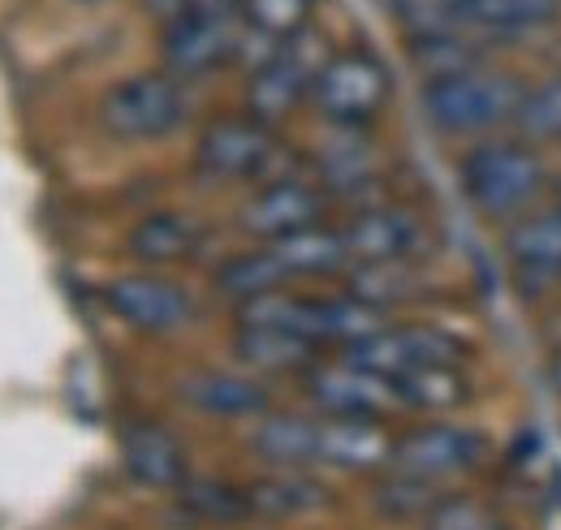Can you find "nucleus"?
Masks as SVG:
<instances>
[{
    "instance_id": "1",
    "label": "nucleus",
    "mask_w": 561,
    "mask_h": 530,
    "mask_svg": "<svg viewBox=\"0 0 561 530\" xmlns=\"http://www.w3.org/2000/svg\"><path fill=\"white\" fill-rule=\"evenodd\" d=\"M458 186L484 220L510 224L545 195L549 164L527 138H489L458 160Z\"/></svg>"
},
{
    "instance_id": "2",
    "label": "nucleus",
    "mask_w": 561,
    "mask_h": 530,
    "mask_svg": "<svg viewBox=\"0 0 561 530\" xmlns=\"http://www.w3.org/2000/svg\"><path fill=\"white\" fill-rule=\"evenodd\" d=\"M527 91L531 87L510 69L476 66L462 73H445L423 82V117L440 134L476 138L505 122H518Z\"/></svg>"
},
{
    "instance_id": "3",
    "label": "nucleus",
    "mask_w": 561,
    "mask_h": 530,
    "mask_svg": "<svg viewBox=\"0 0 561 530\" xmlns=\"http://www.w3.org/2000/svg\"><path fill=\"white\" fill-rule=\"evenodd\" d=\"M186 117V87L169 69H142L122 78L100 100V126L122 142H151L182 126Z\"/></svg>"
},
{
    "instance_id": "4",
    "label": "nucleus",
    "mask_w": 561,
    "mask_h": 530,
    "mask_svg": "<svg viewBox=\"0 0 561 530\" xmlns=\"http://www.w3.org/2000/svg\"><path fill=\"white\" fill-rule=\"evenodd\" d=\"M329 57L333 53L320 44V35L311 26L273 44V53L255 66L251 82H247V113L264 126H277L302 100H311L316 78H320Z\"/></svg>"
},
{
    "instance_id": "5",
    "label": "nucleus",
    "mask_w": 561,
    "mask_h": 530,
    "mask_svg": "<svg viewBox=\"0 0 561 530\" xmlns=\"http://www.w3.org/2000/svg\"><path fill=\"white\" fill-rule=\"evenodd\" d=\"M389 95H393V78H389L385 61L363 53V48H346V53H333L324 61L320 78H316V91H311V104L324 122L358 130L385 113Z\"/></svg>"
},
{
    "instance_id": "6",
    "label": "nucleus",
    "mask_w": 561,
    "mask_h": 530,
    "mask_svg": "<svg viewBox=\"0 0 561 530\" xmlns=\"http://www.w3.org/2000/svg\"><path fill=\"white\" fill-rule=\"evenodd\" d=\"M302 389H307V398L320 405V414H333V418L385 423L389 414L407 410L398 384H393V376H380V371H371V367L346 358V354H337L329 362L320 358L302 376Z\"/></svg>"
},
{
    "instance_id": "7",
    "label": "nucleus",
    "mask_w": 561,
    "mask_h": 530,
    "mask_svg": "<svg viewBox=\"0 0 561 530\" xmlns=\"http://www.w3.org/2000/svg\"><path fill=\"white\" fill-rule=\"evenodd\" d=\"M277 155L280 147L273 138V126L255 122L251 113L216 117L195 142V173L208 182H255L273 173Z\"/></svg>"
},
{
    "instance_id": "8",
    "label": "nucleus",
    "mask_w": 561,
    "mask_h": 530,
    "mask_svg": "<svg viewBox=\"0 0 561 530\" xmlns=\"http://www.w3.org/2000/svg\"><path fill=\"white\" fill-rule=\"evenodd\" d=\"M337 354H346L354 362L380 371V376H407V371H420V367L467 362L471 345L449 329H436V324H385V329H376L371 336L354 341Z\"/></svg>"
},
{
    "instance_id": "9",
    "label": "nucleus",
    "mask_w": 561,
    "mask_h": 530,
    "mask_svg": "<svg viewBox=\"0 0 561 530\" xmlns=\"http://www.w3.org/2000/svg\"><path fill=\"white\" fill-rule=\"evenodd\" d=\"M342 238L354 264H420L436 246L427 220L402 203H376L354 211L342 224Z\"/></svg>"
},
{
    "instance_id": "10",
    "label": "nucleus",
    "mask_w": 561,
    "mask_h": 530,
    "mask_svg": "<svg viewBox=\"0 0 561 530\" xmlns=\"http://www.w3.org/2000/svg\"><path fill=\"white\" fill-rule=\"evenodd\" d=\"M247 39V26L238 13L225 9H191L178 22L164 26L160 53H164V69L178 78H204L211 69L229 66L238 57Z\"/></svg>"
},
{
    "instance_id": "11",
    "label": "nucleus",
    "mask_w": 561,
    "mask_h": 530,
    "mask_svg": "<svg viewBox=\"0 0 561 530\" xmlns=\"http://www.w3.org/2000/svg\"><path fill=\"white\" fill-rule=\"evenodd\" d=\"M505 264L514 272V285L536 298L561 285V207H531L518 220L505 224L501 238Z\"/></svg>"
},
{
    "instance_id": "12",
    "label": "nucleus",
    "mask_w": 561,
    "mask_h": 530,
    "mask_svg": "<svg viewBox=\"0 0 561 530\" xmlns=\"http://www.w3.org/2000/svg\"><path fill=\"white\" fill-rule=\"evenodd\" d=\"M484 453H489V440L480 431L458 427V423H423L393 440L389 465L407 474H423V479H445V474L480 465Z\"/></svg>"
},
{
    "instance_id": "13",
    "label": "nucleus",
    "mask_w": 561,
    "mask_h": 530,
    "mask_svg": "<svg viewBox=\"0 0 561 530\" xmlns=\"http://www.w3.org/2000/svg\"><path fill=\"white\" fill-rule=\"evenodd\" d=\"M104 302H108V311H113L122 324H130V329H139V332H151V336H156V332H173L195 320L191 293H186L182 285L164 280V276H151V272H130V276L108 280Z\"/></svg>"
},
{
    "instance_id": "14",
    "label": "nucleus",
    "mask_w": 561,
    "mask_h": 530,
    "mask_svg": "<svg viewBox=\"0 0 561 530\" xmlns=\"http://www.w3.org/2000/svg\"><path fill=\"white\" fill-rule=\"evenodd\" d=\"M324 191H316L311 182L302 177H273L264 182L247 207L238 211V224L255 238V242H277L289 238L298 229H311V224H324Z\"/></svg>"
},
{
    "instance_id": "15",
    "label": "nucleus",
    "mask_w": 561,
    "mask_h": 530,
    "mask_svg": "<svg viewBox=\"0 0 561 530\" xmlns=\"http://www.w3.org/2000/svg\"><path fill=\"white\" fill-rule=\"evenodd\" d=\"M122 465L147 492H178L191 479L182 440L164 423H151V418L122 427Z\"/></svg>"
},
{
    "instance_id": "16",
    "label": "nucleus",
    "mask_w": 561,
    "mask_h": 530,
    "mask_svg": "<svg viewBox=\"0 0 561 530\" xmlns=\"http://www.w3.org/2000/svg\"><path fill=\"white\" fill-rule=\"evenodd\" d=\"M561 18V0H462L454 13V31L476 35L480 44L492 39H523L545 31Z\"/></svg>"
},
{
    "instance_id": "17",
    "label": "nucleus",
    "mask_w": 561,
    "mask_h": 530,
    "mask_svg": "<svg viewBox=\"0 0 561 530\" xmlns=\"http://www.w3.org/2000/svg\"><path fill=\"white\" fill-rule=\"evenodd\" d=\"M233 354L247 362L255 376H307L320 362V345L273 324H238L233 332Z\"/></svg>"
},
{
    "instance_id": "18",
    "label": "nucleus",
    "mask_w": 561,
    "mask_h": 530,
    "mask_svg": "<svg viewBox=\"0 0 561 530\" xmlns=\"http://www.w3.org/2000/svg\"><path fill=\"white\" fill-rule=\"evenodd\" d=\"M182 401L195 405L208 418H264L273 410L268 384L251 380V376H229V371H195L182 380Z\"/></svg>"
},
{
    "instance_id": "19",
    "label": "nucleus",
    "mask_w": 561,
    "mask_h": 530,
    "mask_svg": "<svg viewBox=\"0 0 561 530\" xmlns=\"http://www.w3.org/2000/svg\"><path fill=\"white\" fill-rule=\"evenodd\" d=\"M199 246H204V224L195 216H182V211H151V216H142L139 224L126 233V251L139 264L151 267L182 264Z\"/></svg>"
},
{
    "instance_id": "20",
    "label": "nucleus",
    "mask_w": 561,
    "mask_h": 530,
    "mask_svg": "<svg viewBox=\"0 0 561 530\" xmlns=\"http://www.w3.org/2000/svg\"><path fill=\"white\" fill-rule=\"evenodd\" d=\"M247 496H251L255 518H264V522H289V518H302V514L333 505V492L320 479H311L302 470H285V465H280V474L247 483Z\"/></svg>"
},
{
    "instance_id": "21",
    "label": "nucleus",
    "mask_w": 561,
    "mask_h": 530,
    "mask_svg": "<svg viewBox=\"0 0 561 530\" xmlns=\"http://www.w3.org/2000/svg\"><path fill=\"white\" fill-rule=\"evenodd\" d=\"M393 440L385 436L380 423L367 418H320V465H342V470H371L389 462Z\"/></svg>"
},
{
    "instance_id": "22",
    "label": "nucleus",
    "mask_w": 561,
    "mask_h": 530,
    "mask_svg": "<svg viewBox=\"0 0 561 530\" xmlns=\"http://www.w3.org/2000/svg\"><path fill=\"white\" fill-rule=\"evenodd\" d=\"M251 449L280 470H307L320 465V418L302 414H264L251 431Z\"/></svg>"
},
{
    "instance_id": "23",
    "label": "nucleus",
    "mask_w": 561,
    "mask_h": 530,
    "mask_svg": "<svg viewBox=\"0 0 561 530\" xmlns=\"http://www.w3.org/2000/svg\"><path fill=\"white\" fill-rule=\"evenodd\" d=\"M277 251V260L285 264V272L298 280V276H329L342 264H351V251H346V238L342 229H329V224H311V229H298L289 238L268 242Z\"/></svg>"
},
{
    "instance_id": "24",
    "label": "nucleus",
    "mask_w": 561,
    "mask_h": 530,
    "mask_svg": "<svg viewBox=\"0 0 561 530\" xmlns=\"http://www.w3.org/2000/svg\"><path fill=\"white\" fill-rule=\"evenodd\" d=\"M289 272L277 260L273 246H260V251H242V255H229L225 264L216 267V289L225 298H233L238 307L251 302V298H264V293H277L289 289Z\"/></svg>"
},
{
    "instance_id": "25",
    "label": "nucleus",
    "mask_w": 561,
    "mask_h": 530,
    "mask_svg": "<svg viewBox=\"0 0 561 530\" xmlns=\"http://www.w3.org/2000/svg\"><path fill=\"white\" fill-rule=\"evenodd\" d=\"M178 505L191 522H204V527H238L255 518L247 487L225 479H186L178 487Z\"/></svg>"
},
{
    "instance_id": "26",
    "label": "nucleus",
    "mask_w": 561,
    "mask_h": 530,
    "mask_svg": "<svg viewBox=\"0 0 561 530\" xmlns=\"http://www.w3.org/2000/svg\"><path fill=\"white\" fill-rule=\"evenodd\" d=\"M402 405L407 410H423V414H449L458 405L471 401V380L462 371V362H445V367H420L407 376H393Z\"/></svg>"
},
{
    "instance_id": "27",
    "label": "nucleus",
    "mask_w": 561,
    "mask_h": 530,
    "mask_svg": "<svg viewBox=\"0 0 561 530\" xmlns=\"http://www.w3.org/2000/svg\"><path fill=\"white\" fill-rule=\"evenodd\" d=\"M411 61L423 73V82H432V78H445V73L484 66V44L467 31H432V35L411 39Z\"/></svg>"
},
{
    "instance_id": "28",
    "label": "nucleus",
    "mask_w": 561,
    "mask_h": 530,
    "mask_svg": "<svg viewBox=\"0 0 561 530\" xmlns=\"http://www.w3.org/2000/svg\"><path fill=\"white\" fill-rule=\"evenodd\" d=\"M440 479H423V474H407V470H393V479H385L376 487V509L393 522H427V514L440 505Z\"/></svg>"
},
{
    "instance_id": "29",
    "label": "nucleus",
    "mask_w": 561,
    "mask_h": 530,
    "mask_svg": "<svg viewBox=\"0 0 561 530\" xmlns=\"http://www.w3.org/2000/svg\"><path fill=\"white\" fill-rule=\"evenodd\" d=\"M311 13H316V0H242L238 4L247 35H260L268 44H280V39L307 31Z\"/></svg>"
},
{
    "instance_id": "30",
    "label": "nucleus",
    "mask_w": 561,
    "mask_h": 530,
    "mask_svg": "<svg viewBox=\"0 0 561 530\" xmlns=\"http://www.w3.org/2000/svg\"><path fill=\"white\" fill-rule=\"evenodd\" d=\"M523 138H536V142H561V73H553L549 82L531 87L527 100H523V113L514 122Z\"/></svg>"
},
{
    "instance_id": "31",
    "label": "nucleus",
    "mask_w": 561,
    "mask_h": 530,
    "mask_svg": "<svg viewBox=\"0 0 561 530\" xmlns=\"http://www.w3.org/2000/svg\"><path fill=\"white\" fill-rule=\"evenodd\" d=\"M423 530H510V527H505V518L492 505H484L480 496H454V492H445L440 505L427 514Z\"/></svg>"
},
{
    "instance_id": "32",
    "label": "nucleus",
    "mask_w": 561,
    "mask_h": 530,
    "mask_svg": "<svg viewBox=\"0 0 561 530\" xmlns=\"http://www.w3.org/2000/svg\"><path fill=\"white\" fill-rule=\"evenodd\" d=\"M199 0H142V13L147 18H156L160 26H169V22H178L182 13H191Z\"/></svg>"
},
{
    "instance_id": "33",
    "label": "nucleus",
    "mask_w": 561,
    "mask_h": 530,
    "mask_svg": "<svg viewBox=\"0 0 561 530\" xmlns=\"http://www.w3.org/2000/svg\"><path fill=\"white\" fill-rule=\"evenodd\" d=\"M238 4H242V0H199L195 9H225V13H238Z\"/></svg>"
},
{
    "instance_id": "34",
    "label": "nucleus",
    "mask_w": 561,
    "mask_h": 530,
    "mask_svg": "<svg viewBox=\"0 0 561 530\" xmlns=\"http://www.w3.org/2000/svg\"><path fill=\"white\" fill-rule=\"evenodd\" d=\"M549 384H553V393L561 398V349L553 354V362H549Z\"/></svg>"
},
{
    "instance_id": "35",
    "label": "nucleus",
    "mask_w": 561,
    "mask_h": 530,
    "mask_svg": "<svg viewBox=\"0 0 561 530\" xmlns=\"http://www.w3.org/2000/svg\"><path fill=\"white\" fill-rule=\"evenodd\" d=\"M553 203L561 207V177H558V186H553Z\"/></svg>"
},
{
    "instance_id": "36",
    "label": "nucleus",
    "mask_w": 561,
    "mask_h": 530,
    "mask_svg": "<svg viewBox=\"0 0 561 530\" xmlns=\"http://www.w3.org/2000/svg\"><path fill=\"white\" fill-rule=\"evenodd\" d=\"M78 4H104V0H78Z\"/></svg>"
}]
</instances>
